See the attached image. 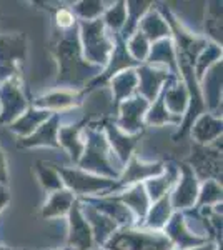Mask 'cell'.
Listing matches in <instances>:
<instances>
[{
	"label": "cell",
	"mask_w": 223,
	"mask_h": 250,
	"mask_svg": "<svg viewBox=\"0 0 223 250\" xmlns=\"http://www.w3.org/2000/svg\"><path fill=\"white\" fill-rule=\"evenodd\" d=\"M54 50L59 57V83H62V85L80 87L100 72V67L92 65L80 57L82 50H80V42L74 32V27L59 32L57 39L54 40Z\"/></svg>",
	"instance_id": "6da1fadb"
},
{
	"label": "cell",
	"mask_w": 223,
	"mask_h": 250,
	"mask_svg": "<svg viewBox=\"0 0 223 250\" xmlns=\"http://www.w3.org/2000/svg\"><path fill=\"white\" fill-rule=\"evenodd\" d=\"M110 250H170L172 242L167 235L153 230H133L123 229L122 232L113 233L107 240Z\"/></svg>",
	"instance_id": "7a4b0ae2"
},
{
	"label": "cell",
	"mask_w": 223,
	"mask_h": 250,
	"mask_svg": "<svg viewBox=\"0 0 223 250\" xmlns=\"http://www.w3.org/2000/svg\"><path fill=\"white\" fill-rule=\"evenodd\" d=\"M80 167L83 170L105 173L110 177L119 175V172L110 164V150H108L107 139L102 132L95 130V128H88L87 150H85V159L80 162Z\"/></svg>",
	"instance_id": "3957f363"
},
{
	"label": "cell",
	"mask_w": 223,
	"mask_h": 250,
	"mask_svg": "<svg viewBox=\"0 0 223 250\" xmlns=\"http://www.w3.org/2000/svg\"><path fill=\"white\" fill-rule=\"evenodd\" d=\"M103 20L97 19L90 22H82V40L85 62L90 60L93 63H105L112 52V43L105 35Z\"/></svg>",
	"instance_id": "277c9868"
},
{
	"label": "cell",
	"mask_w": 223,
	"mask_h": 250,
	"mask_svg": "<svg viewBox=\"0 0 223 250\" xmlns=\"http://www.w3.org/2000/svg\"><path fill=\"white\" fill-rule=\"evenodd\" d=\"M57 170H59L60 177H62V182L70 188V192L74 190L75 193H79V195L107 192L115 187L112 179L95 177V175H90V173L80 172V170H68V168H63V167H57Z\"/></svg>",
	"instance_id": "5b68a950"
},
{
	"label": "cell",
	"mask_w": 223,
	"mask_h": 250,
	"mask_svg": "<svg viewBox=\"0 0 223 250\" xmlns=\"http://www.w3.org/2000/svg\"><path fill=\"white\" fill-rule=\"evenodd\" d=\"M188 162L193 165L198 177L202 179L217 180V182L222 180V147H218V142L215 147L195 145Z\"/></svg>",
	"instance_id": "8992f818"
},
{
	"label": "cell",
	"mask_w": 223,
	"mask_h": 250,
	"mask_svg": "<svg viewBox=\"0 0 223 250\" xmlns=\"http://www.w3.org/2000/svg\"><path fill=\"white\" fill-rule=\"evenodd\" d=\"M0 102H2V115H0V124L12 122L14 119H19L20 114L25 110L27 102L22 95L19 79H9L2 87H0Z\"/></svg>",
	"instance_id": "52a82bcc"
},
{
	"label": "cell",
	"mask_w": 223,
	"mask_h": 250,
	"mask_svg": "<svg viewBox=\"0 0 223 250\" xmlns=\"http://www.w3.org/2000/svg\"><path fill=\"white\" fill-rule=\"evenodd\" d=\"M68 225H70V232H68V245L72 250H90L92 249V230L90 225L85 220L80 202H74L70 212H68Z\"/></svg>",
	"instance_id": "ba28073f"
},
{
	"label": "cell",
	"mask_w": 223,
	"mask_h": 250,
	"mask_svg": "<svg viewBox=\"0 0 223 250\" xmlns=\"http://www.w3.org/2000/svg\"><path fill=\"white\" fill-rule=\"evenodd\" d=\"M25 42L22 35H2L0 37V75L9 77L15 70V63L23 60Z\"/></svg>",
	"instance_id": "9c48e42d"
},
{
	"label": "cell",
	"mask_w": 223,
	"mask_h": 250,
	"mask_svg": "<svg viewBox=\"0 0 223 250\" xmlns=\"http://www.w3.org/2000/svg\"><path fill=\"white\" fill-rule=\"evenodd\" d=\"M148 108V102L142 95H137L133 99H128L120 107V119L117 127L125 134H132L137 128L142 127V119Z\"/></svg>",
	"instance_id": "30bf717a"
},
{
	"label": "cell",
	"mask_w": 223,
	"mask_h": 250,
	"mask_svg": "<svg viewBox=\"0 0 223 250\" xmlns=\"http://www.w3.org/2000/svg\"><path fill=\"white\" fill-rule=\"evenodd\" d=\"M183 175H182V180L178 184L175 193L172 195V207L173 208H186V207H192L197 200L198 195V182H197V177L193 173L192 168L185 164L178 165Z\"/></svg>",
	"instance_id": "8fae6325"
},
{
	"label": "cell",
	"mask_w": 223,
	"mask_h": 250,
	"mask_svg": "<svg viewBox=\"0 0 223 250\" xmlns=\"http://www.w3.org/2000/svg\"><path fill=\"white\" fill-rule=\"evenodd\" d=\"M80 208H82V213L87 220V224L90 225L92 235H95V239L99 244H107V240L115 233L117 224L113 222L110 217L103 215L102 212H99L95 207H92L90 204H80Z\"/></svg>",
	"instance_id": "7c38bea8"
},
{
	"label": "cell",
	"mask_w": 223,
	"mask_h": 250,
	"mask_svg": "<svg viewBox=\"0 0 223 250\" xmlns=\"http://www.w3.org/2000/svg\"><path fill=\"white\" fill-rule=\"evenodd\" d=\"M137 80H139V90L142 97L147 102H150L157 97L162 83L168 80V74H165V70H155L153 67L145 65L140 67L139 72H137Z\"/></svg>",
	"instance_id": "4fadbf2b"
},
{
	"label": "cell",
	"mask_w": 223,
	"mask_h": 250,
	"mask_svg": "<svg viewBox=\"0 0 223 250\" xmlns=\"http://www.w3.org/2000/svg\"><path fill=\"white\" fill-rule=\"evenodd\" d=\"M178 173H180V168L175 167L173 164H168L167 167H163V172L160 173L162 177L157 175L155 179H150L145 185V192H147L148 199L160 200L162 197H165L168 188L178 179Z\"/></svg>",
	"instance_id": "5bb4252c"
},
{
	"label": "cell",
	"mask_w": 223,
	"mask_h": 250,
	"mask_svg": "<svg viewBox=\"0 0 223 250\" xmlns=\"http://www.w3.org/2000/svg\"><path fill=\"white\" fill-rule=\"evenodd\" d=\"M162 172H163V164H142L137 159H132L123 177H122L119 187L140 182L143 179H153V177L160 175Z\"/></svg>",
	"instance_id": "9a60e30c"
},
{
	"label": "cell",
	"mask_w": 223,
	"mask_h": 250,
	"mask_svg": "<svg viewBox=\"0 0 223 250\" xmlns=\"http://www.w3.org/2000/svg\"><path fill=\"white\" fill-rule=\"evenodd\" d=\"M59 115H52L50 119L45 120L42 125L39 127V130L35 134H32L28 139H23L22 142L19 144V147H32V145H54V147H59V142H57V130H59Z\"/></svg>",
	"instance_id": "2e32d148"
},
{
	"label": "cell",
	"mask_w": 223,
	"mask_h": 250,
	"mask_svg": "<svg viewBox=\"0 0 223 250\" xmlns=\"http://www.w3.org/2000/svg\"><path fill=\"white\" fill-rule=\"evenodd\" d=\"M120 204H123L125 207H130L140 219H143L148 212V204H150V199L145 192V187L143 185H133L130 190L123 192L122 195L115 197Z\"/></svg>",
	"instance_id": "e0dca14e"
},
{
	"label": "cell",
	"mask_w": 223,
	"mask_h": 250,
	"mask_svg": "<svg viewBox=\"0 0 223 250\" xmlns=\"http://www.w3.org/2000/svg\"><path fill=\"white\" fill-rule=\"evenodd\" d=\"M192 134L197 139V142L200 144H208L212 140H218V137L222 135V119H213L210 114L202 115L197 120V124L193 125Z\"/></svg>",
	"instance_id": "ac0fdd59"
},
{
	"label": "cell",
	"mask_w": 223,
	"mask_h": 250,
	"mask_svg": "<svg viewBox=\"0 0 223 250\" xmlns=\"http://www.w3.org/2000/svg\"><path fill=\"white\" fill-rule=\"evenodd\" d=\"M139 25H140L139 32L143 34L147 40H158V39L165 37V35H168V32H170L165 19L162 17L157 10H150L139 22Z\"/></svg>",
	"instance_id": "d6986e66"
},
{
	"label": "cell",
	"mask_w": 223,
	"mask_h": 250,
	"mask_svg": "<svg viewBox=\"0 0 223 250\" xmlns=\"http://www.w3.org/2000/svg\"><path fill=\"white\" fill-rule=\"evenodd\" d=\"M205 79V99L210 108H217L222 104V62H215Z\"/></svg>",
	"instance_id": "ffe728a7"
},
{
	"label": "cell",
	"mask_w": 223,
	"mask_h": 250,
	"mask_svg": "<svg viewBox=\"0 0 223 250\" xmlns=\"http://www.w3.org/2000/svg\"><path fill=\"white\" fill-rule=\"evenodd\" d=\"M107 134H108V140H110L113 150L119 154V157L123 162H127V159L130 157L132 154V148L133 145H135L137 139L139 137H130L127 134H122V130L117 125H113L112 122H107Z\"/></svg>",
	"instance_id": "44dd1931"
},
{
	"label": "cell",
	"mask_w": 223,
	"mask_h": 250,
	"mask_svg": "<svg viewBox=\"0 0 223 250\" xmlns=\"http://www.w3.org/2000/svg\"><path fill=\"white\" fill-rule=\"evenodd\" d=\"M75 202V197L70 190H59L54 192L48 199L42 210L43 217H60L65 215L67 212H70L72 205Z\"/></svg>",
	"instance_id": "7402d4cb"
},
{
	"label": "cell",
	"mask_w": 223,
	"mask_h": 250,
	"mask_svg": "<svg viewBox=\"0 0 223 250\" xmlns=\"http://www.w3.org/2000/svg\"><path fill=\"white\" fill-rule=\"evenodd\" d=\"M48 119H50V112L48 110H35V108H30V110L25 112V114L22 117H19V119L12 124V130L22 135H28Z\"/></svg>",
	"instance_id": "603a6c76"
},
{
	"label": "cell",
	"mask_w": 223,
	"mask_h": 250,
	"mask_svg": "<svg viewBox=\"0 0 223 250\" xmlns=\"http://www.w3.org/2000/svg\"><path fill=\"white\" fill-rule=\"evenodd\" d=\"M165 230H167L168 235L180 245V249L192 247V245H197V244H200V242H203V240L197 239L193 233H188L183 224V217H182L180 213H177V215L170 220L168 227H165Z\"/></svg>",
	"instance_id": "cb8c5ba5"
},
{
	"label": "cell",
	"mask_w": 223,
	"mask_h": 250,
	"mask_svg": "<svg viewBox=\"0 0 223 250\" xmlns=\"http://www.w3.org/2000/svg\"><path fill=\"white\" fill-rule=\"evenodd\" d=\"M137 72L133 70H123L120 74H117L115 77H112V87L113 94H115V104L122 102L125 97H128L133 90L137 88Z\"/></svg>",
	"instance_id": "d4e9b609"
},
{
	"label": "cell",
	"mask_w": 223,
	"mask_h": 250,
	"mask_svg": "<svg viewBox=\"0 0 223 250\" xmlns=\"http://www.w3.org/2000/svg\"><path fill=\"white\" fill-rule=\"evenodd\" d=\"M170 210H172V207H170L168 197H162L160 200H157V204L150 210L147 222H145V227L152 229V230L167 227V222L170 219Z\"/></svg>",
	"instance_id": "484cf974"
},
{
	"label": "cell",
	"mask_w": 223,
	"mask_h": 250,
	"mask_svg": "<svg viewBox=\"0 0 223 250\" xmlns=\"http://www.w3.org/2000/svg\"><path fill=\"white\" fill-rule=\"evenodd\" d=\"M186 100H188V94H186L185 85H172L163 87V102L167 104L173 115H180L186 107Z\"/></svg>",
	"instance_id": "4316f807"
},
{
	"label": "cell",
	"mask_w": 223,
	"mask_h": 250,
	"mask_svg": "<svg viewBox=\"0 0 223 250\" xmlns=\"http://www.w3.org/2000/svg\"><path fill=\"white\" fill-rule=\"evenodd\" d=\"M148 62L157 65V63H165V65L175 68V52H173L172 42L167 39L157 40L152 52L148 55Z\"/></svg>",
	"instance_id": "83f0119b"
},
{
	"label": "cell",
	"mask_w": 223,
	"mask_h": 250,
	"mask_svg": "<svg viewBox=\"0 0 223 250\" xmlns=\"http://www.w3.org/2000/svg\"><path fill=\"white\" fill-rule=\"evenodd\" d=\"M37 172L40 177V182H42V185L47 188V190H52V192L62 190L63 182H62V177H60V173L57 170L55 165L47 164V162H39Z\"/></svg>",
	"instance_id": "f1b7e54d"
},
{
	"label": "cell",
	"mask_w": 223,
	"mask_h": 250,
	"mask_svg": "<svg viewBox=\"0 0 223 250\" xmlns=\"http://www.w3.org/2000/svg\"><path fill=\"white\" fill-rule=\"evenodd\" d=\"M79 130H80V125H72V127L60 128V142L70 150L72 159H74L75 162H79L80 154H82V150H83V145L79 139Z\"/></svg>",
	"instance_id": "f546056e"
},
{
	"label": "cell",
	"mask_w": 223,
	"mask_h": 250,
	"mask_svg": "<svg viewBox=\"0 0 223 250\" xmlns=\"http://www.w3.org/2000/svg\"><path fill=\"white\" fill-rule=\"evenodd\" d=\"M148 5H152V3L150 2H128V3H125V9H127V12L130 15H127L125 25H123V29H122L123 37H130L132 32L137 29V23H139L140 17L148 10Z\"/></svg>",
	"instance_id": "4dcf8cb0"
},
{
	"label": "cell",
	"mask_w": 223,
	"mask_h": 250,
	"mask_svg": "<svg viewBox=\"0 0 223 250\" xmlns=\"http://www.w3.org/2000/svg\"><path fill=\"white\" fill-rule=\"evenodd\" d=\"M208 5L210 7L205 20V29L208 30V34L215 39L218 45V43H222V3L212 2Z\"/></svg>",
	"instance_id": "1f68e13d"
},
{
	"label": "cell",
	"mask_w": 223,
	"mask_h": 250,
	"mask_svg": "<svg viewBox=\"0 0 223 250\" xmlns=\"http://www.w3.org/2000/svg\"><path fill=\"white\" fill-rule=\"evenodd\" d=\"M75 97L68 92H55V94H48L45 97H40L35 100L34 105L40 107L42 110H48V108H63L72 105Z\"/></svg>",
	"instance_id": "d6a6232c"
},
{
	"label": "cell",
	"mask_w": 223,
	"mask_h": 250,
	"mask_svg": "<svg viewBox=\"0 0 223 250\" xmlns=\"http://www.w3.org/2000/svg\"><path fill=\"white\" fill-rule=\"evenodd\" d=\"M147 115V124L150 125H163L167 122H173V120H178L177 115L170 114L167 110V107H165V102H163V90H162L160 97L157 99V102L153 104L152 108H150Z\"/></svg>",
	"instance_id": "836d02e7"
},
{
	"label": "cell",
	"mask_w": 223,
	"mask_h": 250,
	"mask_svg": "<svg viewBox=\"0 0 223 250\" xmlns=\"http://www.w3.org/2000/svg\"><path fill=\"white\" fill-rule=\"evenodd\" d=\"M222 57V48L217 45V43H213V45H208L203 50V54L198 57V60H195L197 63V77L202 79V75H203L205 68L210 67L212 63L218 62Z\"/></svg>",
	"instance_id": "e575fe53"
},
{
	"label": "cell",
	"mask_w": 223,
	"mask_h": 250,
	"mask_svg": "<svg viewBox=\"0 0 223 250\" xmlns=\"http://www.w3.org/2000/svg\"><path fill=\"white\" fill-rule=\"evenodd\" d=\"M125 20H127V9H125L123 2L115 3V5L105 12V23L110 25L113 30L123 29Z\"/></svg>",
	"instance_id": "d590c367"
},
{
	"label": "cell",
	"mask_w": 223,
	"mask_h": 250,
	"mask_svg": "<svg viewBox=\"0 0 223 250\" xmlns=\"http://www.w3.org/2000/svg\"><path fill=\"white\" fill-rule=\"evenodd\" d=\"M148 40L145 39L143 34H140V32H137L135 35L130 39V42H128V50H130V54L133 55V60L135 62H142V60L147 59L148 55Z\"/></svg>",
	"instance_id": "8d00e7d4"
},
{
	"label": "cell",
	"mask_w": 223,
	"mask_h": 250,
	"mask_svg": "<svg viewBox=\"0 0 223 250\" xmlns=\"http://www.w3.org/2000/svg\"><path fill=\"white\" fill-rule=\"evenodd\" d=\"M74 9L79 17L83 19V22H90L99 19V15L103 12V2H80Z\"/></svg>",
	"instance_id": "74e56055"
},
{
	"label": "cell",
	"mask_w": 223,
	"mask_h": 250,
	"mask_svg": "<svg viewBox=\"0 0 223 250\" xmlns=\"http://www.w3.org/2000/svg\"><path fill=\"white\" fill-rule=\"evenodd\" d=\"M198 195H200L198 205L218 202V200H222V185L217 180H206V184L203 185L202 192H198Z\"/></svg>",
	"instance_id": "f35d334b"
},
{
	"label": "cell",
	"mask_w": 223,
	"mask_h": 250,
	"mask_svg": "<svg viewBox=\"0 0 223 250\" xmlns=\"http://www.w3.org/2000/svg\"><path fill=\"white\" fill-rule=\"evenodd\" d=\"M55 20H57V25H59L60 30L72 29V27L75 25V17H74V14H72V10H68V9L57 10Z\"/></svg>",
	"instance_id": "ab89813d"
},
{
	"label": "cell",
	"mask_w": 223,
	"mask_h": 250,
	"mask_svg": "<svg viewBox=\"0 0 223 250\" xmlns=\"http://www.w3.org/2000/svg\"><path fill=\"white\" fill-rule=\"evenodd\" d=\"M9 200H10L9 188H7L5 185H0V212H2V208L9 204Z\"/></svg>",
	"instance_id": "60d3db41"
},
{
	"label": "cell",
	"mask_w": 223,
	"mask_h": 250,
	"mask_svg": "<svg viewBox=\"0 0 223 250\" xmlns=\"http://www.w3.org/2000/svg\"><path fill=\"white\" fill-rule=\"evenodd\" d=\"M5 184H7V165L2 150H0V185H5Z\"/></svg>",
	"instance_id": "b9f144b4"
},
{
	"label": "cell",
	"mask_w": 223,
	"mask_h": 250,
	"mask_svg": "<svg viewBox=\"0 0 223 250\" xmlns=\"http://www.w3.org/2000/svg\"><path fill=\"white\" fill-rule=\"evenodd\" d=\"M193 250H217V247H215V245H205V247H198Z\"/></svg>",
	"instance_id": "7bdbcfd3"
},
{
	"label": "cell",
	"mask_w": 223,
	"mask_h": 250,
	"mask_svg": "<svg viewBox=\"0 0 223 250\" xmlns=\"http://www.w3.org/2000/svg\"><path fill=\"white\" fill-rule=\"evenodd\" d=\"M0 250H12V249H7V247H0Z\"/></svg>",
	"instance_id": "ee69618b"
},
{
	"label": "cell",
	"mask_w": 223,
	"mask_h": 250,
	"mask_svg": "<svg viewBox=\"0 0 223 250\" xmlns=\"http://www.w3.org/2000/svg\"><path fill=\"white\" fill-rule=\"evenodd\" d=\"M65 250H72V249H65Z\"/></svg>",
	"instance_id": "f6af8a7d"
}]
</instances>
